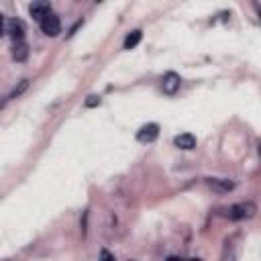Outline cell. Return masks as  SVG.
Returning a JSON list of instances; mask_svg holds the SVG:
<instances>
[{"mask_svg": "<svg viewBox=\"0 0 261 261\" xmlns=\"http://www.w3.org/2000/svg\"><path fill=\"white\" fill-rule=\"evenodd\" d=\"M257 212V206L253 202H239L226 210V216L231 220H243V218H253Z\"/></svg>", "mask_w": 261, "mask_h": 261, "instance_id": "cell-1", "label": "cell"}, {"mask_svg": "<svg viewBox=\"0 0 261 261\" xmlns=\"http://www.w3.org/2000/svg\"><path fill=\"white\" fill-rule=\"evenodd\" d=\"M41 31L45 33L47 37H57L59 33H61V21L57 15H47L43 21H41Z\"/></svg>", "mask_w": 261, "mask_h": 261, "instance_id": "cell-2", "label": "cell"}, {"mask_svg": "<svg viewBox=\"0 0 261 261\" xmlns=\"http://www.w3.org/2000/svg\"><path fill=\"white\" fill-rule=\"evenodd\" d=\"M182 86V78L176 74V72H168L166 76H163L161 80V90L163 94H168V96H174Z\"/></svg>", "mask_w": 261, "mask_h": 261, "instance_id": "cell-3", "label": "cell"}, {"mask_svg": "<svg viewBox=\"0 0 261 261\" xmlns=\"http://www.w3.org/2000/svg\"><path fill=\"white\" fill-rule=\"evenodd\" d=\"M157 137H159V124L157 122L143 124L137 130V141H141V143H153Z\"/></svg>", "mask_w": 261, "mask_h": 261, "instance_id": "cell-4", "label": "cell"}, {"mask_svg": "<svg viewBox=\"0 0 261 261\" xmlns=\"http://www.w3.org/2000/svg\"><path fill=\"white\" fill-rule=\"evenodd\" d=\"M25 31H27V27H25V23H23L21 19H13V21H9V25H7V33L11 35V39H13L15 43H21V41H23Z\"/></svg>", "mask_w": 261, "mask_h": 261, "instance_id": "cell-5", "label": "cell"}, {"mask_svg": "<svg viewBox=\"0 0 261 261\" xmlns=\"http://www.w3.org/2000/svg\"><path fill=\"white\" fill-rule=\"evenodd\" d=\"M29 13H31L33 19L41 23L47 15H51V5H49V3H33V5L29 7Z\"/></svg>", "mask_w": 261, "mask_h": 261, "instance_id": "cell-6", "label": "cell"}, {"mask_svg": "<svg viewBox=\"0 0 261 261\" xmlns=\"http://www.w3.org/2000/svg\"><path fill=\"white\" fill-rule=\"evenodd\" d=\"M174 143H176V147H180V149H184V151H190V149L196 147V137L190 135V133H182V135H178V137L174 139Z\"/></svg>", "mask_w": 261, "mask_h": 261, "instance_id": "cell-7", "label": "cell"}, {"mask_svg": "<svg viewBox=\"0 0 261 261\" xmlns=\"http://www.w3.org/2000/svg\"><path fill=\"white\" fill-rule=\"evenodd\" d=\"M27 57H29V45L27 43H15V47H13V59L15 61H27Z\"/></svg>", "mask_w": 261, "mask_h": 261, "instance_id": "cell-8", "label": "cell"}, {"mask_svg": "<svg viewBox=\"0 0 261 261\" xmlns=\"http://www.w3.org/2000/svg\"><path fill=\"white\" fill-rule=\"evenodd\" d=\"M141 37H143V33L137 29V31H130L126 39H124V49H135L139 43H141Z\"/></svg>", "mask_w": 261, "mask_h": 261, "instance_id": "cell-9", "label": "cell"}, {"mask_svg": "<svg viewBox=\"0 0 261 261\" xmlns=\"http://www.w3.org/2000/svg\"><path fill=\"white\" fill-rule=\"evenodd\" d=\"M208 184L214 188V190H220V192H228V190H233V182H228V180H218V178H210Z\"/></svg>", "mask_w": 261, "mask_h": 261, "instance_id": "cell-10", "label": "cell"}, {"mask_svg": "<svg viewBox=\"0 0 261 261\" xmlns=\"http://www.w3.org/2000/svg\"><path fill=\"white\" fill-rule=\"evenodd\" d=\"M29 84H31V80H21V84L11 92V96H9V100H13V98H19V96H23L25 92H27V88H29Z\"/></svg>", "mask_w": 261, "mask_h": 261, "instance_id": "cell-11", "label": "cell"}, {"mask_svg": "<svg viewBox=\"0 0 261 261\" xmlns=\"http://www.w3.org/2000/svg\"><path fill=\"white\" fill-rule=\"evenodd\" d=\"M84 104H86L88 108H92V106H98V104H100V98H98V96H88Z\"/></svg>", "mask_w": 261, "mask_h": 261, "instance_id": "cell-12", "label": "cell"}, {"mask_svg": "<svg viewBox=\"0 0 261 261\" xmlns=\"http://www.w3.org/2000/svg\"><path fill=\"white\" fill-rule=\"evenodd\" d=\"M100 261H116V259H114V255L108 249H102L100 251Z\"/></svg>", "mask_w": 261, "mask_h": 261, "instance_id": "cell-13", "label": "cell"}, {"mask_svg": "<svg viewBox=\"0 0 261 261\" xmlns=\"http://www.w3.org/2000/svg\"><path fill=\"white\" fill-rule=\"evenodd\" d=\"M5 31H7V25H5V17L0 15V37L5 35Z\"/></svg>", "mask_w": 261, "mask_h": 261, "instance_id": "cell-14", "label": "cell"}, {"mask_svg": "<svg viewBox=\"0 0 261 261\" xmlns=\"http://www.w3.org/2000/svg\"><path fill=\"white\" fill-rule=\"evenodd\" d=\"M168 261H184V259H180V257H170Z\"/></svg>", "mask_w": 261, "mask_h": 261, "instance_id": "cell-15", "label": "cell"}, {"mask_svg": "<svg viewBox=\"0 0 261 261\" xmlns=\"http://www.w3.org/2000/svg\"><path fill=\"white\" fill-rule=\"evenodd\" d=\"M190 261H200V259H190Z\"/></svg>", "mask_w": 261, "mask_h": 261, "instance_id": "cell-16", "label": "cell"}]
</instances>
